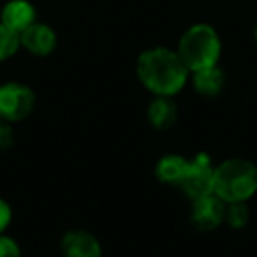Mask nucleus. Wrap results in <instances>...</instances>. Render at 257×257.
Wrapping results in <instances>:
<instances>
[{
  "instance_id": "nucleus-1",
  "label": "nucleus",
  "mask_w": 257,
  "mask_h": 257,
  "mask_svg": "<svg viewBox=\"0 0 257 257\" xmlns=\"http://www.w3.org/2000/svg\"><path fill=\"white\" fill-rule=\"evenodd\" d=\"M136 74L141 85L154 95L175 97L187 85L190 71L176 50L164 46L148 48L138 57Z\"/></svg>"
},
{
  "instance_id": "nucleus-2",
  "label": "nucleus",
  "mask_w": 257,
  "mask_h": 257,
  "mask_svg": "<svg viewBox=\"0 0 257 257\" xmlns=\"http://www.w3.org/2000/svg\"><path fill=\"white\" fill-rule=\"evenodd\" d=\"M176 53L190 72L218 65L222 55V41L218 32L208 23L190 25L178 41Z\"/></svg>"
},
{
  "instance_id": "nucleus-3",
  "label": "nucleus",
  "mask_w": 257,
  "mask_h": 257,
  "mask_svg": "<svg viewBox=\"0 0 257 257\" xmlns=\"http://www.w3.org/2000/svg\"><path fill=\"white\" fill-rule=\"evenodd\" d=\"M257 192V166L246 159H227L215 168L213 194L224 203H246Z\"/></svg>"
},
{
  "instance_id": "nucleus-4",
  "label": "nucleus",
  "mask_w": 257,
  "mask_h": 257,
  "mask_svg": "<svg viewBox=\"0 0 257 257\" xmlns=\"http://www.w3.org/2000/svg\"><path fill=\"white\" fill-rule=\"evenodd\" d=\"M36 107V93L30 86L20 81L0 85V118L16 123L32 114Z\"/></svg>"
},
{
  "instance_id": "nucleus-5",
  "label": "nucleus",
  "mask_w": 257,
  "mask_h": 257,
  "mask_svg": "<svg viewBox=\"0 0 257 257\" xmlns=\"http://www.w3.org/2000/svg\"><path fill=\"white\" fill-rule=\"evenodd\" d=\"M215 168L217 166L213 164V159L208 154H204V152H201L192 161H189L187 171L178 187L192 201L197 199V197L213 194Z\"/></svg>"
},
{
  "instance_id": "nucleus-6",
  "label": "nucleus",
  "mask_w": 257,
  "mask_h": 257,
  "mask_svg": "<svg viewBox=\"0 0 257 257\" xmlns=\"http://www.w3.org/2000/svg\"><path fill=\"white\" fill-rule=\"evenodd\" d=\"M225 204L217 194L197 197L192 201L190 222L197 231H213L225 220Z\"/></svg>"
},
{
  "instance_id": "nucleus-7",
  "label": "nucleus",
  "mask_w": 257,
  "mask_h": 257,
  "mask_svg": "<svg viewBox=\"0 0 257 257\" xmlns=\"http://www.w3.org/2000/svg\"><path fill=\"white\" fill-rule=\"evenodd\" d=\"M57 32L46 23H32L20 34V44L34 57H48L57 48Z\"/></svg>"
},
{
  "instance_id": "nucleus-8",
  "label": "nucleus",
  "mask_w": 257,
  "mask_h": 257,
  "mask_svg": "<svg viewBox=\"0 0 257 257\" xmlns=\"http://www.w3.org/2000/svg\"><path fill=\"white\" fill-rule=\"evenodd\" d=\"M62 252L64 257H102L100 241L88 231L74 229L62 236Z\"/></svg>"
},
{
  "instance_id": "nucleus-9",
  "label": "nucleus",
  "mask_w": 257,
  "mask_h": 257,
  "mask_svg": "<svg viewBox=\"0 0 257 257\" xmlns=\"http://www.w3.org/2000/svg\"><path fill=\"white\" fill-rule=\"evenodd\" d=\"M36 22V8L29 0H9L0 11V23H4L8 29H11L16 34H22Z\"/></svg>"
},
{
  "instance_id": "nucleus-10",
  "label": "nucleus",
  "mask_w": 257,
  "mask_h": 257,
  "mask_svg": "<svg viewBox=\"0 0 257 257\" xmlns=\"http://www.w3.org/2000/svg\"><path fill=\"white\" fill-rule=\"evenodd\" d=\"M148 121L155 131H168L175 127L178 120V106L173 100V97L155 95L154 100L148 106Z\"/></svg>"
},
{
  "instance_id": "nucleus-11",
  "label": "nucleus",
  "mask_w": 257,
  "mask_h": 257,
  "mask_svg": "<svg viewBox=\"0 0 257 257\" xmlns=\"http://www.w3.org/2000/svg\"><path fill=\"white\" fill-rule=\"evenodd\" d=\"M192 74V86L199 95L204 97H217L222 93L225 86V74L218 65L201 71L190 72Z\"/></svg>"
},
{
  "instance_id": "nucleus-12",
  "label": "nucleus",
  "mask_w": 257,
  "mask_h": 257,
  "mask_svg": "<svg viewBox=\"0 0 257 257\" xmlns=\"http://www.w3.org/2000/svg\"><path fill=\"white\" fill-rule=\"evenodd\" d=\"M187 164H189V159L178 154H168L159 159L155 164V176L161 183L178 187L187 171Z\"/></svg>"
},
{
  "instance_id": "nucleus-13",
  "label": "nucleus",
  "mask_w": 257,
  "mask_h": 257,
  "mask_svg": "<svg viewBox=\"0 0 257 257\" xmlns=\"http://www.w3.org/2000/svg\"><path fill=\"white\" fill-rule=\"evenodd\" d=\"M22 48L20 44V34L13 32L11 29L0 23V62L8 60Z\"/></svg>"
},
{
  "instance_id": "nucleus-14",
  "label": "nucleus",
  "mask_w": 257,
  "mask_h": 257,
  "mask_svg": "<svg viewBox=\"0 0 257 257\" xmlns=\"http://www.w3.org/2000/svg\"><path fill=\"white\" fill-rule=\"evenodd\" d=\"M250 210L246 203H227L225 204V220L229 227L243 229L248 224Z\"/></svg>"
},
{
  "instance_id": "nucleus-15",
  "label": "nucleus",
  "mask_w": 257,
  "mask_h": 257,
  "mask_svg": "<svg viewBox=\"0 0 257 257\" xmlns=\"http://www.w3.org/2000/svg\"><path fill=\"white\" fill-rule=\"evenodd\" d=\"M15 143V131L13 123L4 118H0V152H6Z\"/></svg>"
},
{
  "instance_id": "nucleus-16",
  "label": "nucleus",
  "mask_w": 257,
  "mask_h": 257,
  "mask_svg": "<svg viewBox=\"0 0 257 257\" xmlns=\"http://www.w3.org/2000/svg\"><path fill=\"white\" fill-rule=\"evenodd\" d=\"M0 257H22V248L18 241L11 236L0 234Z\"/></svg>"
},
{
  "instance_id": "nucleus-17",
  "label": "nucleus",
  "mask_w": 257,
  "mask_h": 257,
  "mask_svg": "<svg viewBox=\"0 0 257 257\" xmlns=\"http://www.w3.org/2000/svg\"><path fill=\"white\" fill-rule=\"evenodd\" d=\"M13 220V210L6 199L0 197V234H4V231L9 227Z\"/></svg>"
},
{
  "instance_id": "nucleus-18",
  "label": "nucleus",
  "mask_w": 257,
  "mask_h": 257,
  "mask_svg": "<svg viewBox=\"0 0 257 257\" xmlns=\"http://www.w3.org/2000/svg\"><path fill=\"white\" fill-rule=\"evenodd\" d=\"M253 39H255V43H257V25H255V29H253Z\"/></svg>"
}]
</instances>
